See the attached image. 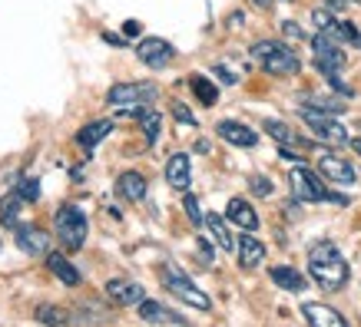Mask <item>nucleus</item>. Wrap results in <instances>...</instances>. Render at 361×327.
Returning a JSON list of instances; mask_svg holds the SVG:
<instances>
[{"label": "nucleus", "instance_id": "1", "mask_svg": "<svg viewBox=\"0 0 361 327\" xmlns=\"http://www.w3.org/2000/svg\"><path fill=\"white\" fill-rule=\"evenodd\" d=\"M308 274H312V281H315L322 291L335 295V291H341V288L348 284L351 268L331 241H318V245L308 248Z\"/></svg>", "mask_w": 361, "mask_h": 327}, {"label": "nucleus", "instance_id": "2", "mask_svg": "<svg viewBox=\"0 0 361 327\" xmlns=\"http://www.w3.org/2000/svg\"><path fill=\"white\" fill-rule=\"evenodd\" d=\"M249 53L265 73H275V77H295L302 70L298 53L288 44H282V40H259V44H252Z\"/></svg>", "mask_w": 361, "mask_h": 327}, {"label": "nucleus", "instance_id": "3", "mask_svg": "<svg viewBox=\"0 0 361 327\" xmlns=\"http://www.w3.org/2000/svg\"><path fill=\"white\" fill-rule=\"evenodd\" d=\"M288 186H292L295 202H331V205H348V195L331 192V188L325 186L322 172H312V169L302 165V162L288 172Z\"/></svg>", "mask_w": 361, "mask_h": 327}, {"label": "nucleus", "instance_id": "4", "mask_svg": "<svg viewBox=\"0 0 361 327\" xmlns=\"http://www.w3.org/2000/svg\"><path fill=\"white\" fill-rule=\"evenodd\" d=\"M54 229H56V241H60L63 248L80 251L83 248V241H87V231H90L87 212H83L77 202H66V205L56 208Z\"/></svg>", "mask_w": 361, "mask_h": 327}, {"label": "nucleus", "instance_id": "5", "mask_svg": "<svg viewBox=\"0 0 361 327\" xmlns=\"http://www.w3.org/2000/svg\"><path fill=\"white\" fill-rule=\"evenodd\" d=\"M159 274H163L166 291H169V295H176L179 301H183V304L196 307V311H212V301H209V295H206V291H199L196 284L189 281L186 274L179 271L173 262H166L163 268H159Z\"/></svg>", "mask_w": 361, "mask_h": 327}, {"label": "nucleus", "instance_id": "6", "mask_svg": "<svg viewBox=\"0 0 361 327\" xmlns=\"http://www.w3.org/2000/svg\"><path fill=\"white\" fill-rule=\"evenodd\" d=\"M298 113H302V122H305L308 129L315 132L322 142H331V146H345V142H351L345 122L335 120V113H322V109H312V106H302Z\"/></svg>", "mask_w": 361, "mask_h": 327}, {"label": "nucleus", "instance_id": "7", "mask_svg": "<svg viewBox=\"0 0 361 327\" xmlns=\"http://www.w3.org/2000/svg\"><path fill=\"white\" fill-rule=\"evenodd\" d=\"M312 53H315V70L322 77H329V73H341L345 63H348V56L345 50L338 46V40L331 37V33L318 30V37L312 40Z\"/></svg>", "mask_w": 361, "mask_h": 327}, {"label": "nucleus", "instance_id": "8", "mask_svg": "<svg viewBox=\"0 0 361 327\" xmlns=\"http://www.w3.org/2000/svg\"><path fill=\"white\" fill-rule=\"evenodd\" d=\"M159 96V86L156 83H116V86L106 89V103L113 109L120 106H146Z\"/></svg>", "mask_w": 361, "mask_h": 327}, {"label": "nucleus", "instance_id": "9", "mask_svg": "<svg viewBox=\"0 0 361 327\" xmlns=\"http://www.w3.org/2000/svg\"><path fill=\"white\" fill-rule=\"evenodd\" d=\"M136 56H140L149 70H163L176 56V46L169 44V40H163V37H146V40L136 44Z\"/></svg>", "mask_w": 361, "mask_h": 327}, {"label": "nucleus", "instance_id": "10", "mask_svg": "<svg viewBox=\"0 0 361 327\" xmlns=\"http://www.w3.org/2000/svg\"><path fill=\"white\" fill-rule=\"evenodd\" d=\"M13 245L23 251V255H47L50 251V235L37 225H17L13 229Z\"/></svg>", "mask_w": 361, "mask_h": 327}, {"label": "nucleus", "instance_id": "11", "mask_svg": "<svg viewBox=\"0 0 361 327\" xmlns=\"http://www.w3.org/2000/svg\"><path fill=\"white\" fill-rule=\"evenodd\" d=\"M318 172H322V179H329L331 186H351L355 182V169H351L341 155H322L318 159Z\"/></svg>", "mask_w": 361, "mask_h": 327}, {"label": "nucleus", "instance_id": "12", "mask_svg": "<svg viewBox=\"0 0 361 327\" xmlns=\"http://www.w3.org/2000/svg\"><path fill=\"white\" fill-rule=\"evenodd\" d=\"M216 132H219L226 142H232V146H239V149H255L259 146V132L249 129L245 122H235V120H222L219 126H216Z\"/></svg>", "mask_w": 361, "mask_h": 327}, {"label": "nucleus", "instance_id": "13", "mask_svg": "<svg viewBox=\"0 0 361 327\" xmlns=\"http://www.w3.org/2000/svg\"><path fill=\"white\" fill-rule=\"evenodd\" d=\"M103 291H106V297L116 301V304H140L142 297H146L142 284L140 281H126V278H110Z\"/></svg>", "mask_w": 361, "mask_h": 327}, {"label": "nucleus", "instance_id": "14", "mask_svg": "<svg viewBox=\"0 0 361 327\" xmlns=\"http://www.w3.org/2000/svg\"><path fill=\"white\" fill-rule=\"evenodd\" d=\"M302 317H305L312 327H345V314H338L335 307L329 304H318V301H305L302 304Z\"/></svg>", "mask_w": 361, "mask_h": 327}, {"label": "nucleus", "instance_id": "15", "mask_svg": "<svg viewBox=\"0 0 361 327\" xmlns=\"http://www.w3.org/2000/svg\"><path fill=\"white\" fill-rule=\"evenodd\" d=\"M136 311H140V317L146 321V324H176V327H186L189 324L183 314H176V311L163 307L159 301H149V297H142Z\"/></svg>", "mask_w": 361, "mask_h": 327}, {"label": "nucleus", "instance_id": "16", "mask_svg": "<svg viewBox=\"0 0 361 327\" xmlns=\"http://www.w3.org/2000/svg\"><path fill=\"white\" fill-rule=\"evenodd\" d=\"M113 126H116L113 120H93V122H83V126L77 129V136H73V139H77L80 149H87V153H93V149H97L99 142H103V139H106V136L113 132Z\"/></svg>", "mask_w": 361, "mask_h": 327}, {"label": "nucleus", "instance_id": "17", "mask_svg": "<svg viewBox=\"0 0 361 327\" xmlns=\"http://www.w3.org/2000/svg\"><path fill=\"white\" fill-rule=\"evenodd\" d=\"M166 182H169V188H176V192H186L189 188V182H192V165H189L186 153L169 155V162H166Z\"/></svg>", "mask_w": 361, "mask_h": 327}, {"label": "nucleus", "instance_id": "18", "mask_svg": "<svg viewBox=\"0 0 361 327\" xmlns=\"http://www.w3.org/2000/svg\"><path fill=\"white\" fill-rule=\"evenodd\" d=\"M235 251H239V264L245 268V271H252V268H259V264L265 262V245L252 231H245L239 241H235Z\"/></svg>", "mask_w": 361, "mask_h": 327}, {"label": "nucleus", "instance_id": "19", "mask_svg": "<svg viewBox=\"0 0 361 327\" xmlns=\"http://www.w3.org/2000/svg\"><path fill=\"white\" fill-rule=\"evenodd\" d=\"M269 278H272L282 291H292V295H302L308 288L305 274L295 271V268H288V264H272V268H269Z\"/></svg>", "mask_w": 361, "mask_h": 327}, {"label": "nucleus", "instance_id": "20", "mask_svg": "<svg viewBox=\"0 0 361 327\" xmlns=\"http://www.w3.org/2000/svg\"><path fill=\"white\" fill-rule=\"evenodd\" d=\"M47 268L56 274V281H63L66 288H77V284H83V274H80V268L70 258H63V255H50L47 251Z\"/></svg>", "mask_w": 361, "mask_h": 327}, {"label": "nucleus", "instance_id": "21", "mask_svg": "<svg viewBox=\"0 0 361 327\" xmlns=\"http://www.w3.org/2000/svg\"><path fill=\"white\" fill-rule=\"evenodd\" d=\"M116 192H120L126 202H142V198H146V192H149V186H146V175H142V172H123L120 179H116Z\"/></svg>", "mask_w": 361, "mask_h": 327}, {"label": "nucleus", "instance_id": "22", "mask_svg": "<svg viewBox=\"0 0 361 327\" xmlns=\"http://www.w3.org/2000/svg\"><path fill=\"white\" fill-rule=\"evenodd\" d=\"M226 218H229V222H235V225H239V229H245V231L259 229V215H255V208H252L245 198H232L229 208H226Z\"/></svg>", "mask_w": 361, "mask_h": 327}, {"label": "nucleus", "instance_id": "23", "mask_svg": "<svg viewBox=\"0 0 361 327\" xmlns=\"http://www.w3.org/2000/svg\"><path fill=\"white\" fill-rule=\"evenodd\" d=\"M262 129L269 132L272 139H279V142H282V146H292V142H302V149H315L312 142H305V139H302V136H295V129H288V126H285L282 120H265V122H262Z\"/></svg>", "mask_w": 361, "mask_h": 327}, {"label": "nucleus", "instance_id": "24", "mask_svg": "<svg viewBox=\"0 0 361 327\" xmlns=\"http://www.w3.org/2000/svg\"><path fill=\"white\" fill-rule=\"evenodd\" d=\"M189 89L196 93V99L202 106H216V99H219V86H216L212 79H206L202 73H192V77H189Z\"/></svg>", "mask_w": 361, "mask_h": 327}, {"label": "nucleus", "instance_id": "25", "mask_svg": "<svg viewBox=\"0 0 361 327\" xmlns=\"http://www.w3.org/2000/svg\"><path fill=\"white\" fill-rule=\"evenodd\" d=\"M11 192H17V195L23 198V202H40V182L33 179V175H20V172H13L11 175Z\"/></svg>", "mask_w": 361, "mask_h": 327}, {"label": "nucleus", "instance_id": "26", "mask_svg": "<svg viewBox=\"0 0 361 327\" xmlns=\"http://www.w3.org/2000/svg\"><path fill=\"white\" fill-rule=\"evenodd\" d=\"M23 205H27V202H23L17 192H11V195L0 198V218H4V225H7V229H17V225H20V208Z\"/></svg>", "mask_w": 361, "mask_h": 327}, {"label": "nucleus", "instance_id": "27", "mask_svg": "<svg viewBox=\"0 0 361 327\" xmlns=\"http://www.w3.org/2000/svg\"><path fill=\"white\" fill-rule=\"evenodd\" d=\"M206 229H209V235L216 238V245H219L222 251H232V248H235V241H232V235H229V229H226L222 215L209 212V215H206Z\"/></svg>", "mask_w": 361, "mask_h": 327}, {"label": "nucleus", "instance_id": "28", "mask_svg": "<svg viewBox=\"0 0 361 327\" xmlns=\"http://www.w3.org/2000/svg\"><path fill=\"white\" fill-rule=\"evenodd\" d=\"M325 33H331L338 44H351V46H358V50H361V30L355 27V23L341 20V17H335V23H331Z\"/></svg>", "mask_w": 361, "mask_h": 327}, {"label": "nucleus", "instance_id": "29", "mask_svg": "<svg viewBox=\"0 0 361 327\" xmlns=\"http://www.w3.org/2000/svg\"><path fill=\"white\" fill-rule=\"evenodd\" d=\"M302 106H312V109H322V113H335V116H341V113L348 109V103H345V99H335V96H315V93H305Z\"/></svg>", "mask_w": 361, "mask_h": 327}, {"label": "nucleus", "instance_id": "30", "mask_svg": "<svg viewBox=\"0 0 361 327\" xmlns=\"http://www.w3.org/2000/svg\"><path fill=\"white\" fill-rule=\"evenodd\" d=\"M140 122H142V132H146V142H149V146H156V139H159V129H163V116L146 109V113L140 116Z\"/></svg>", "mask_w": 361, "mask_h": 327}, {"label": "nucleus", "instance_id": "31", "mask_svg": "<svg viewBox=\"0 0 361 327\" xmlns=\"http://www.w3.org/2000/svg\"><path fill=\"white\" fill-rule=\"evenodd\" d=\"M37 321L40 324H70V314L54 304H44V307H37Z\"/></svg>", "mask_w": 361, "mask_h": 327}, {"label": "nucleus", "instance_id": "32", "mask_svg": "<svg viewBox=\"0 0 361 327\" xmlns=\"http://www.w3.org/2000/svg\"><path fill=\"white\" fill-rule=\"evenodd\" d=\"M169 113H173L176 122H183V126H196V116H192V109H189L186 103H179V99H176L173 106H169Z\"/></svg>", "mask_w": 361, "mask_h": 327}, {"label": "nucleus", "instance_id": "33", "mask_svg": "<svg viewBox=\"0 0 361 327\" xmlns=\"http://www.w3.org/2000/svg\"><path fill=\"white\" fill-rule=\"evenodd\" d=\"M183 208H186V215L192 218V225H206V215H202V208H199V198L196 195L183 198Z\"/></svg>", "mask_w": 361, "mask_h": 327}, {"label": "nucleus", "instance_id": "34", "mask_svg": "<svg viewBox=\"0 0 361 327\" xmlns=\"http://www.w3.org/2000/svg\"><path fill=\"white\" fill-rule=\"evenodd\" d=\"M249 188L255 195H272V179H265V175H249Z\"/></svg>", "mask_w": 361, "mask_h": 327}, {"label": "nucleus", "instance_id": "35", "mask_svg": "<svg viewBox=\"0 0 361 327\" xmlns=\"http://www.w3.org/2000/svg\"><path fill=\"white\" fill-rule=\"evenodd\" d=\"M282 33L288 40H305V30H302L295 20H282Z\"/></svg>", "mask_w": 361, "mask_h": 327}, {"label": "nucleus", "instance_id": "36", "mask_svg": "<svg viewBox=\"0 0 361 327\" xmlns=\"http://www.w3.org/2000/svg\"><path fill=\"white\" fill-rule=\"evenodd\" d=\"M196 248H199V258H202V264H212V258H216V255H212V245H209L206 238H199Z\"/></svg>", "mask_w": 361, "mask_h": 327}, {"label": "nucleus", "instance_id": "37", "mask_svg": "<svg viewBox=\"0 0 361 327\" xmlns=\"http://www.w3.org/2000/svg\"><path fill=\"white\" fill-rule=\"evenodd\" d=\"M216 77H219L222 83H226V86H232V83L239 79V77H235V73H229V66H216Z\"/></svg>", "mask_w": 361, "mask_h": 327}, {"label": "nucleus", "instance_id": "38", "mask_svg": "<svg viewBox=\"0 0 361 327\" xmlns=\"http://www.w3.org/2000/svg\"><path fill=\"white\" fill-rule=\"evenodd\" d=\"M140 33H142L140 20H126V23H123V37H140Z\"/></svg>", "mask_w": 361, "mask_h": 327}, {"label": "nucleus", "instance_id": "39", "mask_svg": "<svg viewBox=\"0 0 361 327\" xmlns=\"http://www.w3.org/2000/svg\"><path fill=\"white\" fill-rule=\"evenodd\" d=\"M103 44H110V46H126V40H123L120 33H110V30H103Z\"/></svg>", "mask_w": 361, "mask_h": 327}, {"label": "nucleus", "instance_id": "40", "mask_svg": "<svg viewBox=\"0 0 361 327\" xmlns=\"http://www.w3.org/2000/svg\"><path fill=\"white\" fill-rule=\"evenodd\" d=\"M351 0H325V7H329V11H341V7H348Z\"/></svg>", "mask_w": 361, "mask_h": 327}, {"label": "nucleus", "instance_id": "41", "mask_svg": "<svg viewBox=\"0 0 361 327\" xmlns=\"http://www.w3.org/2000/svg\"><path fill=\"white\" fill-rule=\"evenodd\" d=\"M70 179H73V182H83V169H80V165L77 169H70Z\"/></svg>", "mask_w": 361, "mask_h": 327}, {"label": "nucleus", "instance_id": "42", "mask_svg": "<svg viewBox=\"0 0 361 327\" xmlns=\"http://www.w3.org/2000/svg\"><path fill=\"white\" fill-rule=\"evenodd\" d=\"M348 146H351V149H355V155H361V139H351Z\"/></svg>", "mask_w": 361, "mask_h": 327}, {"label": "nucleus", "instance_id": "43", "mask_svg": "<svg viewBox=\"0 0 361 327\" xmlns=\"http://www.w3.org/2000/svg\"><path fill=\"white\" fill-rule=\"evenodd\" d=\"M255 4H259V7H272V0H255Z\"/></svg>", "mask_w": 361, "mask_h": 327}, {"label": "nucleus", "instance_id": "44", "mask_svg": "<svg viewBox=\"0 0 361 327\" xmlns=\"http://www.w3.org/2000/svg\"><path fill=\"white\" fill-rule=\"evenodd\" d=\"M282 4H288V0H282Z\"/></svg>", "mask_w": 361, "mask_h": 327}, {"label": "nucleus", "instance_id": "45", "mask_svg": "<svg viewBox=\"0 0 361 327\" xmlns=\"http://www.w3.org/2000/svg\"><path fill=\"white\" fill-rule=\"evenodd\" d=\"M358 4H361V0H358Z\"/></svg>", "mask_w": 361, "mask_h": 327}]
</instances>
